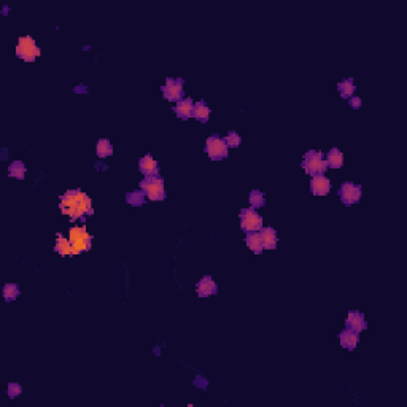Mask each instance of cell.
Listing matches in <instances>:
<instances>
[{
	"instance_id": "obj_4",
	"label": "cell",
	"mask_w": 407,
	"mask_h": 407,
	"mask_svg": "<svg viewBox=\"0 0 407 407\" xmlns=\"http://www.w3.org/2000/svg\"><path fill=\"white\" fill-rule=\"evenodd\" d=\"M302 169L312 175V177H316V175H323L328 169V164L323 159V155L320 151L310 150L305 153L304 161H302Z\"/></svg>"
},
{
	"instance_id": "obj_21",
	"label": "cell",
	"mask_w": 407,
	"mask_h": 407,
	"mask_svg": "<svg viewBox=\"0 0 407 407\" xmlns=\"http://www.w3.org/2000/svg\"><path fill=\"white\" fill-rule=\"evenodd\" d=\"M96 153L99 158H108L113 155V147L112 144L107 140V139H101L97 142V147H96Z\"/></svg>"
},
{
	"instance_id": "obj_25",
	"label": "cell",
	"mask_w": 407,
	"mask_h": 407,
	"mask_svg": "<svg viewBox=\"0 0 407 407\" xmlns=\"http://www.w3.org/2000/svg\"><path fill=\"white\" fill-rule=\"evenodd\" d=\"M248 201H250V205L251 208L255 210V208H259L262 207L264 204H266V199H264V194L258 190H253L248 196Z\"/></svg>"
},
{
	"instance_id": "obj_3",
	"label": "cell",
	"mask_w": 407,
	"mask_h": 407,
	"mask_svg": "<svg viewBox=\"0 0 407 407\" xmlns=\"http://www.w3.org/2000/svg\"><path fill=\"white\" fill-rule=\"evenodd\" d=\"M140 190L150 201H164L166 199V186L161 177H147L140 182Z\"/></svg>"
},
{
	"instance_id": "obj_28",
	"label": "cell",
	"mask_w": 407,
	"mask_h": 407,
	"mask_svg": "<svg viewBox=\"0 0 407 407\" xmlns=\"http://www.w3.org/2000/svg\"><path fill=\"white\" fill-rule=\"evenodd\" d=\"M21 393H23V387H21L19 383H10L8 385V396H10V398H16V396H19Z\"/></svg>"
},
{
	"instance_id": "obj_7",
	"label": "cell",
	"mask_w": 407,
	"mask_h": 407,
	"mask_svg": "<svg viewBox=\"0 0 407 407\" xmlns=\"http://www.w3.org/2000/svg\"><path fill=\"white\" fill-rule=\"evenodd\" d=\"M205 150H207V155L210 156V159L213 161H219V159H224L228 158V145L223 139H219L218 135H212L207 139V144H205Z\"/></svg>"
},
{
	"instance_id": "obj_17",
	"label": "cell",
	"mask_w": 407,
	"mask_h": 407,
	"mask_svg": "<svg viewBox=\"0 0 407 407\" xmlns=\"http://www.w3.org/2000/svg\"><path fill=\"white\" fill-rule=\"evenodd\" d=\"M326 164H328V167H331V169H339V167H342V164H344V155H342V153H340L339 148H331V150H329Z\"/></svg>"
},
{
	"instance_id": "obj_23",
	"label": "cell",
	"mask_w": 407,
	"mask_h": 407,
	"mask_svg": "<svg viewBox=\"0 0 407 407\" xmlns=\"http://www.w3.org/2000/svg\"><path fill=\"white\" fill-rule=\"evenodd\" d=\"M2 296H4V299L7 302L10 301H15L18 296H19V287L16 283H7L4 290H2Z\"/></svg>"
},
{
	"instance_id": "obj_13",
	"label": "cell",
	"mask_w": 407,
	"mask_h": 407,
	"mask_svg": "<svg viewBox=\"0 0 407 407\" xmlns=\"http://www.w3.org/2000/svg\"><path fill=\"white\" fill-rule=\"evenodd\" d=\"M196 291H197V296H199V298H207V296L216 294L218 287H216V283L212 280V277L207 276V277L199 280V283H197V287H196Z\"/></svg>"
},
{
	"instance_id": "obj_27",
	"label": "cell",
	"mask_w": 407,
	"mask_h": 407,
	"mask_svg": "<svg viewBox=\"0 0 407 407\" xmlns=\"http://www.w3.org/2000/svg\"><path fill=\"white\" fill-rule=\"evenodd\" d=\"M224 142H226L228 148H237V147H240V142H242V139H240V135L237 134V132L231 130L229 134H228V137L224 139Z\"/></svg>"
},
{
	"instance_id": "obj_9",
	"label": "cell",
	"mask_w": 407,
	"mask_h": 407,
	"mask_svg": "<svg viewBox=\"0 0 407 407\" xmlns=\"http://www.w3.org/2000/svg\"><path fill=\"white\" fill-rule=\"evenodd\" d=\"M162 94L164 97L167 99V101H180L182 96H183V80L178 78V80H173V78H169L166 81V86L162 87Z\"/></svg>"
},
{
	"instance_id": "obj_19",
	"label": "cell",
	"mask_w": 407,
	"mask_h": 407,
	"mask_svg": "<svg viewBox=\"0 0 407 407\" xmlns=\"http://www.w3.org/2000/svg\"><path fill=\"white\" fill-rule=\"evenodd\" d=\"M54 251H58L61 256H70L73 255L72 253V242L64 239L62 234H58V239H56V245H54Z\"/></svg>"
},
{
	"instance_id": "obj_2",
	"label": "cell",
	"mask_w": 407,
	"mask_h": 407,
	"mask_svg": "<svg viewBox=\"0 0 407 407\" xmlns=\"http://www.w3.org/2000/svg\"><path fill=\"white\" fill-rule=\"evenodd\" d=\"M69 240L72 242V253L78 255L81 251H89L91 250V242L93 236L86 231L84 226H75L69 231Z\"/></svg>"
},
{
	"instance_id": "obj_10",
	"label": "cell",
	"mask_w": 407,
	"mask_h": 407,
	"mask_svg": "<svg viewBox=\"0 0 407 407\" xmlns=\"http://www.w3.org/2000/svg\"><path fill=\"white\" fill-rule=\"evenodd\" d=\"M345 325H347V329H351V331H356V333L365 331V329L368 328V323L365 320V315L356 312V310L348 312Z\"/></svg>"
},
{
	"instance_id": "obj_12",
	"label": "cell",
	"mask_w": 407,
	"mask_h": 407,
	"mask_svg": "<svg viewBox=\"0 0 407 407\" xmlns=\"http://www.w3.org/2000/svg\"><path fill=\"white\" fill-rule=\"evenodd\" d=\"M310 190L315 196H326L331 191V182L325 175H316L310 182Z\"/></svg>"
},
{
	"instance_id": "obj_22",
	"label": "cell",
	"mask_w": 407,
	"mask_h": 407,
	"mask_svg": "<svg viewBox=\"0 0 407 407\" xmlns=\"http://www.w3.org/2000/svg\"><path fill=\"white\" fill-rule=\"evenodd\" d=\"M8 173L12 175L13 178H18V180H23L26 177V166L21 161H15L10 164L8 167Z\"/></svg>"
},
{
	"instance_id": "obj_14",
	"label": "cell",
	"mask_w": 407,
	"mask_h": 407,
	"mask_svg": "<svg viewBox=\"0 0 407 407\" xmlns=\"http://www.w3.org/2000/svg\"><path fill=\"white\" fill-rule=\"evenodd\" d=\"M339 339H340V345L347 350H355L356 344L359 342V336L356 331H351V329H345L339 334Z\"/></svg>"
},
{
	"instance_id": "obj_11",
	"label": "cell",
	"mask_w": 407,
	"mask_h": 407,
	"mask_svg": "<svg viewBox=\"0 0 407 407\" xmlns=\"http://www.w3.org/2000/svg\"><path fill=\"white\" fill-rule=\"evenodd\" d=\"M139 169L145 177H159V164L151 156H144L139 161Z\"/></svg>"
},
{
	"instance_id": "obj_1",
	"label": "cell",
	"mask_w": 407,
	"mask_h": 407,
	"mask_svg": "<svg viewBox=\"0 0 407 407\" xmlns=\"http://www.w3.org/2000/svg\"><path fill=\"white\" fill-rule=\"evenodd\" d=\"M61 212L65 216H70L72 219L81 218L84 215H93V202L89 196L84 194L81 190H70L64 196H61Z\"/></svg>"
},
{
	"instance_id": "obj_26",
	"label": "cell",
	"mask_w": 407,
	"mask_h": 407,
	"mask_svg": "<svg viewBox=\"0 0 407 407\" xmlns=\"http://www.w3.org/2000/svg\"><path fill=\"white\" fill-rule=\"evenodd\" d=\"M126 201L130 205L139 207V205H142L145 202V194H144V191H132V193H129L126 196Z\"/></svg>"
},
{
	"instance_id": "obj_24",
	"label": "cell",
	"mask_w": 407,
	"mask_h": 407,
	"mask_svg": "<svg viewBox=\"0 0 407 407\" xmlns=\"http://www.w3.org/2000/svg\"><path fill=\"white\" fill-rule=\"evenodd\" d=\"M337 89H339L340 96H342L344 99H350L355 93V84H353V81H351V80H344V81H340L337 84Z\"/></svg>"
},
{
	"instance_id": "obj_5",
	"label": "cell",
	"mask_w": 407,
	"mask_h": 407,
	"mask_svg": "<svg viewBox=\"0 0 407 407\" xmlns=\"http://www.w3.org/2000/svg\"><path fill=\"white\" fill-rule=\"evenodd\" d=\"M16 56L26 62H34L40 56V48L32 37H21L16 45Z\"/></svg>"
},
{
	"instance_id": "obj_15",
	"label": "cell",
	"mask_w": 407,
	"mask_h": 407,
	"mask_svg": "<svg viewBox=\"0 0 407 407\" xmlns=\"http://www.w3.org/2000/svg\"><path fill=\"white\" fill-rule=\"evenodd\" d=\"M193 108H194V104H193L191 99H180L177 105L173 107V112L177 113L178 118L188 119L193 115Z\"/></svg>"
},
{
	"instance_id": "obj_8",
	"label": "cell",
	"mask_w": 407,
	"mask_h": 407,
	"mask_svg": "<svg viewBox=\"0 0 407 407\" xmlns=\"http://www.w3.org/2000/svg\"><path fill=\"white\" fill-rule=\"evenodd\" d=\"M339 197L345 205H353L355 202L361 199V186L345 182L339 190Z\"/></svg>"
},
{
	"instance_id": "obj_6",
	"label": "cell",
	"mask_w": 407,
	"mask_h": 407,
	"mask_svg": "<svg viewBox=\"0 0 407 407\" xmlns=\"http://www.w3.org/2000/svg\"><path fill=\"white\" fill-rule=\"evenodd\" d=\"M240 228L245 233H258L262 229V218L253 208H244L240 210Z\"/></svg>"
},
{
	"instance_id": "obj_16",
	"label": "cell",
	"mask_w": 407,
	"mask_h": 407,
	"mask_svg": "<svg viewBox=\"0 0 407 407\" xmlns=\"http://www.w3.org/2000/svg\"><path fill=\"white\" fill-rule=\"evenodd\" d=\"M261 239H262V247L266 250H276L277 248V233L272 228H264L261 229Z\"/></svg>"
},
{
	"instance_id": "obj_18",
	"label": "cell",
	"mask_w": 407,
	"mask_h": 407,
	"mask_svg": "<svg viewBox=\"0 0 407 407\" xmlns=\"http://www.w3.org/2000/svg\"><path fill=\"white\" fill-rule=\"evenodd\" d=\"M245 242H247V247H248L253 253H256V255H259V253L264 250V247H262V239H261V234H259V233H248Z\"/></svg>"
},
{
	"instance_id": "obj_29",
	"label": "cell",
	"mask_w": 407,
	"mask_h": 407,
	"mask_svg": "<svg viewBox=\"0 0 407 407\" xmlns=\"http://www.w3.org/2000/svg\"><path fill=\"white\" fill-rule=\"evenodd\" d=\"M350 105L353 107V108H359V107H361V99H359V97L350 99Z\"/></svg>"
},
{
	"instance_id": "obj_20",
	"label": "cell",
	"mask_w": 407,
	"mask_h": 407,
	"mask_svg": "<svg viewBox=\"0 0 407 407\" xmlns=\"http://www.w3.org/2000/svg\"><path fill=\"white\" fill-rule=\"evenodd\" d=\"M191 116L202 121V123H207L208 118H210V108H208V105L205 102H197V104H194Z\"/></svg>"
}]
</instances>
